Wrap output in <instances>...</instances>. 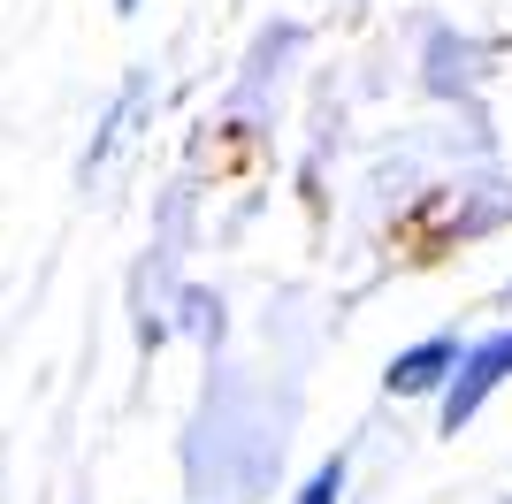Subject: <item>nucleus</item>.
<instances>
[{
    "label": "nucleus",
    "instance_id": "f257e3e1",
    "mask_svg": "<svg viewBox=\"0 0 512 504\" xmlns=\"http://www.w3.org/2000/svg\"><path fill=\"white\" fill-rule=\"evenodd\" d=\"M505 375H512V329H505V336H490V344H482V352L467 359V375L451 382V405H444V420H451V428H459V420H474V405L490 398V390H497Z\"/></svg>",
    "mask_w": 512,
    "mask_h": 504
},
{
    "label": "nucleus",
    "instance_id": "f03ea898",
    "mask_svg": "<svg viewBox=\"0 0 512 504\" xmlns=\"http://www.w3.org/2000/svg\"><path fill=\"white\" fill-rule=\"evenodd\" d=\"M451 344H428V352H413V359H398V367H390V382H398V390H421V382H436V367H451Z\"/></svg>",
    "mask_w": 512,
    "mask_h": 504
},
{
    "label": "nucleus",
    "instance_id": "20e7f679",
    "mask_svg": "<svg viewBox=\"0 0 512 504\" xmlns=\"http://www.w3.org/2000/svg\"><path fill=\"white\" fill-rule=\"evenodd\" d=\"M115 8H138V0H115Z\"/></svg>",
    "mask_w": 512,
    "mask_h": 504
},
{
    "label": "nucleus",
    "instance_id": "7ed1b4c3",
    "mask_svg": "<svg viewBox=\"0 0 512 504\" xmlns=\"http://www.w3.org/2000/svg\"><path fill=\"white\" fill-rule=\"evenodd\" d=\"M337 489H344V466L329 459V466L314 474V482H306V497H299V504H337Z\"/></svg>",
    "mask_w": 512,
    "mask_h": 504
}]
</instances>
